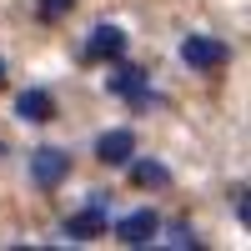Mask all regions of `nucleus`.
Here are the masks:
<instances>
[{
	"label": "nucleus",
	"instance_id": "f8f14e48",
	"mask_svg": "<svg viewBox=\"0 0 251 251\" xmlns=\"http://www.w3.org/2000/svg\"><path fill=\"white\" fill-rule=\"evenodd\" d=\"M0 75H5V60H0Z\"/></svg>",
	"mask_w": 251,
	"mask_h": 251
},
{
	"label": "nucleus",
	"instance_id": "6e6552de",
	"mask_svg": "<svg viewBox=\"0 0 251 251\" xmlns=\"http://www.w3.org/2000/svg\"><path fill=\"white\" fill-rule=\"evenodd\" d=\"M15 116H20V121H50V116H55V100H50L46 91H20V96H15Z\"/></svg>",
	"mask_w": 251,
	"mask_h": 251
},
{
	"label": "nucleus",
	"instance_id": "0eeeda50",
	"mask_svg": "<svg viewBox=\"0 0 251 251\" xmlns=\"http://www.w3.org/2000/svg\"><path fill=\"white\" fill-rule=\"evenodd\" d=\"M106 86L116 91V96H126L131 100V106H146V100H151V91H146V80H141V71H131V66H121Z\"/></svg>",
	"mask_w": 251,
	"mask_h": 251
},
{
	"label": "nucleus",
	"instance_id": "1a4fd4ad",
	"mask_svg": "<svg viewBox=\"0 0 251 251\" xmlns=\"http://www.w3.org/2000/svg\"><path fill=\"white\" fill-rule=\"evenodd\" d=\"M136 186H146V191H151V186H156V191H161V186H171V171H166V166L161 161H136Z\"/></svg>",
	"mask_w": 251,
	"mask_h": 251
},
{
	"label": "nucleus",
	"instance_id": "f257e3e1",
	"mask_svg": "<svg viewBox=\"0 0 251 251\" xmlns=\"http://www.w3.org/2000/svg\"><path fill=\"white\" fill-rule=\"evenodd\" d=\"M181 60L191 71H221L226 60H231V46L216 35H186V46H181Z\"/></svg>",
	"mask_w": 251,
	"mask_h": 251
},
{
	"label": "nucleus",
	"instance_id": "9b49d317",
	"mask_svg": "<svg viewBox=\"0 0 251 251\" xmlns=\"http://www.w3.org/2000/svg\"><path fill=\"white\" fill-rule=\"evenodd\" d=\"M171 246H196V236H191V226H171Z\"/></svg>",
	"mask_w": 251,
	"mask_h": 251
},
{
	"label": "nucleus",
	"instance_id": "7ed1b4c3",
	"mask_svg": "<svg viewBox=\"0 0 251 251\" xmlns=\"http://www.w3.org/2000/svg\"><path fill=\"white\" fill-rule=\"evenodd\" d=\"M66 236H75V241H96V236H106V201H100V191H96V201L86 206V211H75V216L66 221Z\"/></svg>",
	"mask_w": 251,
	"mask_h": 251
},
{
	"label": "nucleus",
	"instance_id": "ddd939ff",
	"mask_svg": "<svg viewBox=\"0 0 251 251\" xmlns=\"http://www.w3.org/2000/svg\"><path fill=\"white\" fill-rule=\"evenodd\" d=\"M0 156H5V146H0Z\"/></svg>",
	"mask_w": 251,
	"mask_h": 251
},
{
	"label": "nucleus",
	"instance_id": "423d86ee",
	"mask_svg": "<svg viewBox=\"0 0 251 251\" xmlns=\"http://www.w3.org/2000/svg\"><path fill=\"white\" fill-rule=\"evenodd\" d=\"M136 156V136L131 131H106L96 141V161H106V166H126Z\"/></svg>",
	"mask_w": 251,
	"mask_h": 251
},
{
	"label": "nucleus",
	"instance_id": "20e7f679",
	"mask_svg": "<svg viewBox=\"0 0 251 251\" xmlns=\"http://www.w3.org/2000/svg\"><path fill=\"white\" fill-rule=\"evenodd\" d=\"M156 231H161L156 211H131V216H121V221H116V236H121L126 246H146Z\"/></svg>",
	"mask_w": 251,
	"mask_h": 251
},
{
	"label": "nucleus",
	"instance_id": "39448f33",
	"mask_svg": "<svg viewBox=\"0 0 251 251\" xmlns=\"http://www.w3.org/2000/svg\"><path fill=\"white\" fill-rule=\"evenodd\" d=\"M126 50V30L121 25H96L86 40V60H116Z\"/></svg>",
	"mask_w": 251,
	"mask_h": 251
},
{
	"label": "nucleus",
	"instance_id": "9d476101",
	"mask_svg": "<svg viewBox=\"0 0 251 251\" xmlns=\"http://www.w3.org/2000/svg\"><path fill=\"white\" fill-rule=\"evenodd\" d=\"M71 10V0H40V20H60Z\"/></svg>",
	"mask_w": 251,
	"mask_h": 251
},
{
	"label": "nucleus",
	"instance_id": "f03ea898",
	"mask_svg": "<svg viewBox=\"0 0 251 251\" xmlns=\"http://www.w3.org/2000/svg\"><path fill=\"white\" fill-rule=\"evenodd\" d=\"M66 176H71V156H66V151H55V146H40V151H30V186H40V191H55Z\"/></svg>",
	"mask_w": 251,
	"mask_h": 251
}]
</instances>
